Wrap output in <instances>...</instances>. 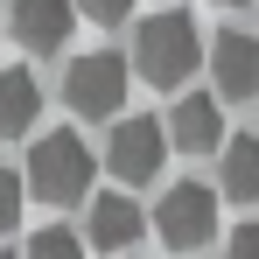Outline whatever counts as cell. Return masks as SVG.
Returning <instances> with one entry per match:
<instances>
[{
  "label": "cell",
  "mask_w": 259,
  "mask_h": 259,
  "mask_svg": "<svg viewBox=\"0 0 259 259\" xmlns=\"http://www.w3.org/2000/svg\"><path fill=\"white\" fill-rule=\"evenodd\" d=\"M196 14H182V7H161V14H147L140 28H133V70L147 77V84H182L189 70H196Z\"/></svg>",
  "instance_id": "6da1fadb"
},
{
  "label": "cell",
  "mask_w": 259,
  "mask_h": 259,
  "mask_svg": "<svg viewBox=\"0 0 259 259\" xmlns=\"http://www.w3.org/2000/svg\"><path fill=\"white\" fill-rule=\"evenodd\" d=\"M28 189H35L42 203H77V196H91V147L70 126L42 133V140L28 147Z\"/></svg>",
  "instance_id": "7a4b0ae2"
},
{
  "label": "cell",
  "mask_w": 259,
  "mask_h": 259,
  "mask_svg": "<svg viewBox=\"0 0 259 259\" xmlns=\"http://www.w3.org/2000/svg\"><path fill=\"white\" fill-rule=\"evenodd\" d=\"M126 77H133V56H119V49L77 56L70 77H63V105H70L77 119H119V105H126Z\"/></svg>",
  "instance_id": "3957f363"
},
{
  "label": "cell",
  "mask_w": 259,
  "mask_h": 259,
  "mask_svg": "<svg viewBox=\"0 0 259 259\" xmlns=\"http://www.w3.org/2000/svg\"><path fill=\"white\" fill-rule=\"evenodd\" d=\"M154 231H161L168 252H203V245L217 238V189L175 182L168 196H161V210H154Z\"/></svg>",
  "instance_id": "277c9868"
},
{
  "label": "cell",
  "mask_w": 259,
  "mask_h": 259,
  "mask_svg": "<svg viewBox=\"0 0 259 259\" xmlns=\"http://www.w3.org/2000/svg\"><path fill=\"white\" fill-rule=\"evenodd\" d=\"M105 161H112V175H119L126 189L154 182L161 161H168V119H119L112 140H105Z\"/></svg>",
  "instance_id": "5b68a950"
},
{
  "label": "cell",
  "mask_w": 259,
  "mask_h": 259,
  "mask_svg": "<svg viewBox=\"0 0 259 259\" xmlns=\"http://www.w3.org/2000/svg\"><path fill=\"white\" fill-rule=\"evenodd\" d=\"M77 28V0H7V35L28 56H56Z\"/></svg>",
  "instance_id": "8992f818"
},
{
  "label": "cell",
  "mask_w": 259,
  "mask_h": 259,
  "mask_svg": "<svg viewBox=\"0 0 259 259\" xmlns=\"http://www.w3.org/2000/svg\"><path fill=\"white\" fill-rule=\"evenodd\" d=\"M210 84L217 98H252L259 91V35H245V28H224L210 42Z\"/></svg>",
  "instance_id": "52a82bcc"
},
{
  "label": "cell",
  "mask_w": 259,
  "mask_h": 259,
  "mask_svg": "<svg viewBox=\"0 0 259 259\" xmlns=\"http://www.w3.org/2000/svg\"><path fill=\"white\" fill-rule=\"evenodd\" d=\"M224 140V98L217 91H182L168 112V147H182V154H203V147H217Z\"/></svg>",
  "instance_id": "ba28073f"
},
{
  "label": "cell",
  "mask_w": 259,
  "mask_h": 259,
  "mask_svg": "<svg viewBox=\"0 0 259 259\" xmlns=\"http://www.w3.org/2000/svg\"><path fill=\"white\" fill-rule=\"evenodd\" d=\"M140 231H147V224H140V203H133V196H91V217H84L91 252H126Z\"/></svg>",
  "instance_id": "9c48e42d"
},
{
  "label": "cell",
  "mask_w": 259,
  "mask_h": 259,
  "mask_svg": "<svg viewBox=\"0 0 259 259\" xmlns=\"http://www.w3.org/2000/svg\"><path fill=\"white\" fill-rule=\"evenodd\" d=\"M35 112H42V84H35L28 70H0V140L28 133Z\"/></svg>",
  "instance_id": "30bf717a"
},
{
  "label": "cell",
  "mask_w": 259,
  "mask_h": 259,
  "mask_svg": "<svg viewBox=\"0 0 259 259\" xmlns=\"http://www.w3.org/2000/svg\"><path fill=\"white\" fill-rule=\"evenodd\" d=\"M217 196L259 203V140L252 133H231V140H224V189H217Z\"/></svg>",
  "instance_id": "8fae6325"
},
{
  "label": "cell",
  "mask_w": 259,
  "mask_h": 259,
  "mask_svg": "<svg viewBox=\"0 0 259 259\" xmlns=\"http://www.w3.org/2000/svg\"><path fill=\"white\" fill-rule=\"evenodd\" d=\"M21 259H84V238H77V231H63V224H49V231L28 238V252H21Z\"/></svg>",
  "instance_id": "7c38bea8"
},
{
  "label": "cell",
  "mask_w": 259,
  "mask_h": 259,
  "mask_svg": "<svg viewBox=\"0 0 259 259\" xmlns=\"http://www.w3.org/2000/svg\"><path fill=\"white\" fill-rule=\"evenodd\" d=\"M224 259H259V217L231 224V238H224Z\"/></svg>",
  "instance_id": "4fadbf2b"
},
{
  "label": "cell",
  "mask_w": 259,
  "mask_h": 259,
  "mask_svg": "<svg viewBox=\"0 0 259 259\" xmlns=\"http://www.w3.org/2000/svg\"><path fill=\"white\" fill-rule=\"evenodd\" d=\"M77 7H84V21H105V28H119L133 14V0H77Z\"/></svg>",
  "instance_id": "5bb4252c"
},
{
  "label": "cell",
  "mask_w": 259,
  "mask_h": 259,
  "mask_svg": "<svg viewBox=\"0 0 259 259\" xmlns=\"http://www.w3.org/2000/svg\"><path fill=\"white\" fill-rule=\"evenodd\" d=\"M14 217H21V175H14V168H0V231H7Z\"/></svg>",
  "instance_id": "9a60e30c"
},
{
  "label": "cell",
  "mask_w": 259,
  "mask_h": 259,
  "mask_svg": "<svg viewBox=\"0 0 259 259\" xmlns=\"http://www.w3.org/2000/svg\"><path fill=\"white\" fill-rule=\"evenodd\" d=\"M217 7H238V0H217Z\"/></svg>",
  "instance_id": "2e32d148"
},
{
  "label": "cell",
  "mask_w": 259,
  "mask_h": 259,
  "mask_svg": "<svg viewBox=\"0 0 259 259\" xmlns=\"http://www.w3.org/2000/svg\"><path fill=\"white\" fill-rule=\"evenodd\" d=\"M0 259H21V252H0Z\"/></svg>",
  "instance_id": "e0dca14e"
},
{
  "label": "cell",
  "mask_w": 259,
  "mask_h": 259,
  "mask_svg": "<svg viewBox=\"0 0 259 259\" xmlns=\"http://www.w3.org/2000/svg\"><path fill=\"white\" fill-rule=\"evenodd\" d=\"M0 35H7V21H0Z\"/></svg>",
  "instance_id": "ac0fdd59"
}]
</instances>
